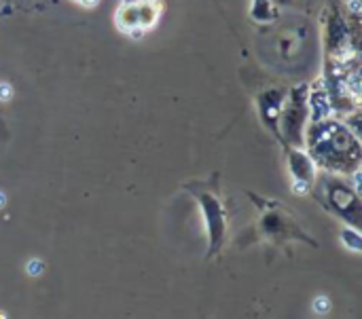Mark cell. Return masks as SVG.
Masks as SVG:
<instances>
[{"label": "cell", "instance_id": "6da1fadb", "mask_svg": "<svg viewBox=\"0 0 362 319\" xmlns=\"http://www.w3.org/2000/svg\"><path fill=\"white\" fill-rule=\"evenodd\" d=\"M314 309H316L318 313H327V311L331 309V303H329V299H325V296L316 299V303H314Z\"/></svg>", "mask_w": 362, "mask_h": 319}, {"label": "cell", "instance_id": "7a4b0ae2", "mask_svg": "<svg viewBox=\"0 0 362 319\" xmlns=\"http://www.w3.org/2000/svg\"><path fill=\"white\" fill-rule=\"evenodd\" d=\"M11 95H13V91H11V85L2 83V85H0V100L4 102V100H8Z\"/></svg>", "mask_w": 362, "mask_h": 319}, {"label": "cell", "instance_id": "3957f363", "mask_svg": "<svg viewBox=\"0 0 362 319\" xmlns=\"http://www.w3.org/2000/svg\"><path fill=\"white\" fill-rule=\"evenodd\" d=\"M42 269V265L38 263V260H32L30 265H28V271H30V275H38V271Z\"/></svg>", "mask_w": 362, "mask_h": 319}, {"label": "cell", "instance_id": "277c9868", "mask_svg": "<svg viewBox=\"0 0 362 319\" xmlns=\"http://www.w3.org/2000/svg\"><path fill=\"white\" fill-rule=\"evenodd\" d=\"M295 188H297V193H305V182H297Z\"/></svg>", "mask_w": 362, "mask_h": 319}, {"label": "cell", "instance_id": "5b68a950", "mask_svg": "<svg viewBox=\"0 0 362 319\" xmlns=\"http://www.w3.org/2000/svg\"><path fill=\"white\" fill-rule=\"evenodd\" d=\"M85 6H93V4H98V0H81Z\"/></svg>", "mask_w": 362, "mask_h": 319}, {"label": "cell", "instance_id": "8992f818", "mask_svg": "<svg viewBox=\"0 0 362 319\" xmlns=\"http://www.w3.org/2000/svg\"><path fill=\"white\" fill-rule=\"evenodd\" d=\"M350 6H352L354 11H358V0H352V2H350Z\"/></svg>", "mask_w": 362, "mask_h": 319}, {"label": "cell", "instance_id": "52a82bcc", "mask_svg": "<svg viewBox=\"0 0 362 319\" xmlns=\"http://www.w3.org/2000/svg\"><path fill=\"white\" fill-rule=\"evenodd\" d=\"M2 201H4V199H2V195H0V205H2Z\"/></svg>", "mask_w": 362, "mask_h": 319}, {"label": "cell", "instance_id": "ba28073f", "mask_svg": "<svg viewBox=\"0 0 362 319\" xmlns=\"http://www.w3.org/2000/svg\"><path fill=\"white\" fill-rule=\"evenodd\" d=\"M78 2H81V0H78Z\"/></svg>", "mask_w": 362, "mask_h": 319}]
</instances>
